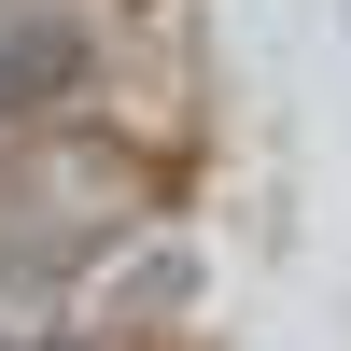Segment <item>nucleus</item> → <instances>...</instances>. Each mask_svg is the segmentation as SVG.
I'll list each match as a JSON object with an SVG mask.
<instances>
[{
  "label": "nucleus",
  "mask_w": 351,
  "mask_h": 351,
  "mask_svg": "<svg viewBox=\"0 0 351 351\" xmlns=\"http://www.w3.org/2000/svg\"><path fill=\"white\" fill-rule=\"evenodd\" d=\"M337 14H351V0H337Z\"/></svg>",
  "instance_id": "obj_4"
},
{
  "label": "nucleus",
  "mask_w": 351,
  "mask_h": 351,
  "mask_svg": "<svg viewBox=\"0 0 351 351\" xmlns=\"http://www.w3.org/2000/svg\"><path fill=\"white\" fill-rule=\"evenodd\" d=\"M84 99V28L71 14H0V141L56 127Z\"/></svg>",
  "instance_id": "obj_1"
},
{
  "label": "nucleus",
  "mask_w": 351,
  "mask_h": 351,
  "mask_svg": "<svg viewBox=\"0 0 351 351\" xmlns=\"http://www.w3.org/2000/svg\"><path fill=\"white\" fill-rule=\"evenodd\" d=\"M43 351H99V337H43Z\"/></svg>",
  "instance_id": "obj_3"
},
{
  "label": "nucleus",
  "mask_w": 351,
  "mask_h": 351,
  "mask_svg": "<svg viewBox=\"0 0 351 351\" xmlns=\"http://www.w3.org/2000/svg\"><path fill=\"white\" fill-rule=\"evenodd\" d=\"M71 324V267H43V253H0V351H43Z\"/></svg>",
  "instance_id": "obj_2"
}]
</instances>
